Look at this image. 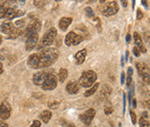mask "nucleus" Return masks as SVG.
Returning a JSON list of instances; mask_svg holds the SVG:
<instances>
[{
	"label": "nucleus",
	"mask_w": 150,
	"mask_h": 127,
	"mask_svg": "<svg viewBox=\"0 0 150 127\" xmlns=\"http://www.w3.org/2000/svg\"><path fill=\"white\" fill-rule=\"evenodd\" d=\"M130 115H131V118H132V123L135 124L137 119H136V115H135L134 111H132V109H130Z\"/></svg>",
	"instance_id": "obj_34"
},
{
	"label": "nucleus",
	"mask_w": 150,
	"mask_h": 127,
	"mask_svg": "<svg viewBox=\"0 0 150 127\" xmlns=\"http://www.w3.org/2000/svg\"><path fill=\"white\" fill-rule=\"evenodd\" d=\"M86 54H87V51H86V49H84V48L78 51L77 53L75 54L74 57H75V60H76V64H78V65L83 64L85 60Z\"/></svg>",
	"instance_id": "obj_16"
},
{
	"label": "nucleus",
	"mask_w": 150,
	"mask_h": 127,
	"mask_svg": "<svg viewBox=\"0 0 150 127\" xmlns=\"http://www.w3.org/2000/svg\"><path fill=\"white\" fill-rule=\"evenodd\" d=\"M95 1H96V0H90L89 2H95Z\"/></svg>",
	"instance_id": "obj_54"
},
{
	"label": "nucleus",
	"mask_w": 150,
	"mask_h": 127,
	"mask_svg": "<svg viewBox=\"0 0 150 127\" xmlns=\"http://www.w3.org/2000/svg\"><path fill=\"white\" fill-rule=\"evenodd\" d=\"M56 1H61V0H56Z\"/></svg>",
	"instance_id": "obj_55"
},
{
	"label": "nucleus",
	"mask_w": 150,
	"mask_h": 127,
	"mask_svg": "<svg viewBox=\"0 0 150 127\" xmlns=\"http://www.w3.org/2000/svg\"><path fill=\"white\" fill-rule=\"evenodd\" d=\"M14 29H15V26L11 23V22H8V21L3 22V23L0 25V31H1V33L8 34V35L14 30Z\"/></svg>",
	"instance_id": "obj_17"
},
{
	"label": "nucleus",
	"mask_w": 150,
	"mask_h": 127,
	"mask_svg": "<svg viewBox=\"0 0 150 127\" xmlns=\"http://www.w3.org/2000/svg\"><path fill=\"white\" fill-rule=\"evenodd\" d=\"M28 26L30 28H32V29H33V30H35L36 32H39L40 29H41V22H40L39 20L34 19L30 22V23H29Z\"/></svg>",
	"instance_id": "obj_22"
},
{
	"label": "nucleus",
	"mask_w": 150,
	"mask_h": 127,
	"mask_svg": "<svg viewBox=\"0 0 150 127\" xmlns=\"http://www.w3.org/2000/svg\"><path fill=\"white\" fill-rule=\"evenodd\" d=\"M59 57V51L56 48H49L43 50L39 54V68H47L52 65Z\"/></svg>",
	"instance_id": "obj_1"
},
{
	"label": "nucleus",
	"mask_w": 150,
	"mask_h": 127,
	"mask_svg": "<svg viewBox=\"0 0 150 127\" xmlns=\"http://www.w3.org/2000/svg\"><path fill=\"white\" fill-rule=\"evenodd\" d=\"M132 8H134V5H135V0H132Z\"/></svg>",
	"instance_id": "obj_50"
},
{
	"label": "nucleus",
	"mask_w": 150,
	"mask_h": 127,
	"mask_svg": "<svg viewBox=\"0 0 150 127\" xmlns=\"http://www.w3.org/2000/svg\"><path fill=\"white\" fill-rule=\"evenodd\" d=\"M40 125H41V123L39 121H34V123L31 125V127H40Z\"/></svg>",
	"instance_id": "obj_39"
},
{
	"label": "nucleus",
	"mask_w": 150,
	"mask_h": 127,
	"mask_svg": "<svg viewBox=\"0 0 150 127\" xmlns=\"http://www.w3.org/2000/svg\"><path fill=\"white\" fill-rule=\"evenodd\" d=\"M71 22H72L71 18H69V17H63V18L60 19V21L59 22V28L61 29L62 31H66Z\"/></svg>",
	"instance_id": "obj_18"
},
{
	"label": "nucleus",
	"mask_w": 150,
	"mask_h": 127,
	"mask_svg": "<svg viewBox=\"0 0 150 127\" xmlns=\"http://www.w3.org/2000/svg\"><path fill=\"white\" fill-rule=\"evenodd\" d=\"M128 57H129V51H126V57H125V59L128 60Z\"/></svg>",
	"instance_id": "obj_49"
},
{
	"label": "nucleus",
	"mask_w": 150,
	"mask_h": 127,
	"mask_svg": "<svg viewBox=\"0 0 150 127\" xmlns=\"http://www.w3.org/2000/svg\"><path fill=\"white\" fill-rule=\"evenodd\" d=\"M132 73H134V70L132 67L128 68V72H127V87H130L132 84Z\"/></svg>",
	"instance_id": "obj_25"
},
{
	"label": "nucleus",
	"mask_w": 150,
	"mask_h": 127,
	"mask_svg": "<svg viewBox=\"0 0 150 127\" xmlns=\"http://www.w3.org/2000/svg\"><path fill=\"white\" fill-rule=\"evenodd\" d=\"M85 13H86V16L89 17V18H94L95 17V12L93 9L91 7H86L85 8Z\"/></svg>",
	"instance_id": "obj_30"
},
{
	"label": "nucleus",
	"mask_w": 150,
	"mask_h": 127,
	"mask_svg": "<svg viewBox=\"0 0 150 127\" xmlns=\"http://www.w3.org/2000/svg\"><path fill=\"white\" fill-rule=\"evenodd\" d=\"M47 76V72H44V71H41V72H38L36 73L33 74V82L34 84L36 85H42L44 81H45V78Z\"/></svg>",
	"instance_id": "obj_14"
},
{
	"label": "nucleus",
	"mask_w": 150,
	"mask_h": 127,
	"mask_svg": "<svg viewBox=\"0 0 150 127\" xmlns=\"http://www.w3.org/2000/svg\"><path fill=\"white\" fill-rule=\"evenodd\" d=\"M120 1H122L123 7H124V8H126V7H127V1H126V0H120Z\"/></svg>",
	"instance_id": "obj_46"
},
{
	"label": "nucleus",
	"mask_w": 150,
	"mask_h": 127,
	"mask_svg": "<svg viewBox=\"0 0 150 127\" xmlns=\"http://www.w3.org/2000/svg\"><path fill=\"white\" fill-rule=\"evenodd\" d=\"M132 107H134V108H136L137 107V105H136V99H132Z\"/></svg>",
	"instance_id": "obj_45"
},
{
	"label": "nucleus",
	"mask_w": 150,
	"mask_h": 127,
	"mask_svg": "<svg viewBox=\"0 0 150 127\" xmlns=\"http://www.w3.org/2000/svg\"><path fill=\"white\" fill-rule=\"evenodd\" d=\"M23 14H24V12L22 10L16 9L13 7H8V9H7V11H6V13H5V17H4V18H7L8 20H11V19L16 18V17L22 16Z\"/></svg>",
	"instance_id": "obj_11"
},
{
	"label": "nucleus",
	"mask_w": 150,
	"mask_h": 127,
	"mask_svg": "<svg viewBox=\"0 0 150 127\" xmlns=\"http://www.w3.org/2000/svg\"><path fill=\"white\" fill-rule=\"evenodd\" d=\"M142 4H143V6L144 7H146V9H147V0H142Z\"/></svg>",
	"instance_id": "obj_44"
},
{
	"label": "nucleus",
	"mask_w": 150,
	"mask_h": 127,
	"mask_svg": "<svg viewBox=\"0 0 150 127\" xmlns=\"http://www.w3.org/2000/svg\"><path fill=\"white\" fill-rule=\"evenodd\" d=\"M136 68L138 73L140 74L143 81L146 84H149V68L148 66L144 62H137Z\"/></svg>",
	"instance_id": "obj_6"
},
{
	"label": "nucleus",
	"mask_w": 150,
	"mask_h": 127,
	"mask_svg": "<svg viewBox=\"0 0 150 127\" xmlns=\"http://www.w3.org/2000/svg\"><path fill=\"white\" fill-rule=\"evenodd\" d=\"M111 92H112V89H111L110 86H109L108 84H104L103 87H102V90L100 92V96L105 99V97H108V96H110Z\"/></svg>",
	"instance_id": "obj_20"
},
{
	"label": "nucleus",
	"mask_w": 150,
	"mask_h": 127,
	"mask_svg": "<svg viewBox=\"0 0 150 127\" xmlns=\"http://www.w3.org/2000/svg\"><path fill=\"white\" fill-rule=\"evenodd\" d=\"M106 1H108V0H100V1H99V2H100L101 4H103V3H105Z\"/></svg>",
	"instance_id": "obj_51"
},
{
	"label": "nucleus",
	"mask_w": 150,
	"mask_h": 127,
	"mask_svg": "<svg viewBox=\"0 0 150 127\" xmlns=\"http://www.w3.org/2000/svg\"><path fill=\"white\" fill-rule=\"evenodd\" d=\"M47 3V0H33V5L38 9L44 8Z\"/></svg>",
	"instance_id": "obj_26"
},
{
	"label": "nucleus",
	"mask_w": 150,
	"mask_h": 127,
	"mask_svg": "<svg viewBox=\"0 0 150 127\" xmlns=\"http://www.w3.org/2000/svg\"><path fill=\"white\" fill-rule=\"evenodd\" d=\"M24 26H25V21L24 20H19L15 22V27L18 28V29H21Z\"/></svg>",
	"instance_id": "obj_32"
},
{
	"label": "nucleus",
	"mask_w": 150,
	"mask_h": 127,
	"mask_svg": "<svg viewBox=\"0 0 150 127\" xmlns=\"http://www.w3.org/2000/svg\"><path fill=\"white\" fill-rule=\"evenodd\" d=\"M113 112V108L112 107H106L105 108V114L106 115H109Z\"/></svg>",
	"instance_id": "obj_35"
},
{
	"label": "nucleus",
	"mask_w": 150,
	"mask_h": 127,
	"mask_svg": "<svg viewBox=\"0 0 150 127\" xmlns=\"http://www.w3.org/2000/svg\"><path fill=\"white\" fill-rule=\"evenodd\" d=\"M95 116H96V109H89L84 113L80 114L79 118L85 125H90V123H92V120L95 118Z\"/></svg>",
	"instance_id": "obj_9"
},
{
	"label": "nucleus",
	"mask_w": 150,
	"mask_h": 127,
	"mask_svg": "<svg viewBox=\"0 0 150 127\" xmlns=\"http://www.w3.org/2000/svg\"><path fill=\"white\" fill-rule=\"evenodd\" d=\"M132 52H134V54L135 57H140V55H141L140 51L138 50V48H136L135 47L134 48V49H132Z\"/></svg>",
	"instance_id": "obj_37"
},
{
	"label": "nucleus",
	"mask_w": 150,
	"mask_h": 127,
	"mask_svg": "<svg viewBox=\"0 0 150 127\" xmlns=\"http://www.w3.org/2000/svg\"><path fill=\"white\" fill-rule=\"evenodd\" d=\"M134 86L132 85V90H130V94H129V100H130V104H131V100L132 99V97H134Z\"/></svg>",
	"instance_id": "obj_36"
},
{
	"label": "nucleus",
	"mask_w": 150,
	"mask_h": 127,
	"mask_svg": "<svg viewBox=\"0 0 150 127\" xmlns=\"http://www.w3.org/2000/svg\"><path fill=\"white\" fill-rule=\"evenodd\" d=\"M120 75H122V76H120V84H123L124 80H125V73L122 72V74H120Z\"/></svg>",
	"instance_id": "obj_40"
},
{
	"label": "nucleus",
	"mask_w": 150,
	"mask_h": 127,
	"mask_svg": "<svg viewBox=\"0 0 150 127\" xmlns=\"http://www.w3.org/2000/svg\"><path fill=\"white\" fill-rule=\"evenodd\" d=\"M26 0H7L8 5H17V6H23Z\"/></svg>",
	"instance_id": "obj_28"
},
{
	"label": "nucleus",
	"mask_w": 150,
	"mask_h": 127,
	"mask_svg": "<svg viewBox=\"0 0 150 127\" xmlns=\"http://www.w3.org/2000/svg\"><path fill=\"white\" fill-rule=\"evenodd\" d=\"M139 124H140L141 127H150L149 121L147 120V118H145V117H141L140 118Z\"/></svg>",
	"instance_id": "obj_29"
},
{
	"label": "nucleus",
	"mask_w": 150,
	"mask_h": 127,
	"mask_svg": "<svg viewBox=\"0 0 150 127\" xmlns=\"http://www.w3.org/2000/svg\"><path fill=\"white\" fill-rule=\"evenodd\" d=\"M67 77H68V71L64 68H61L59 70V81L61 83H63L67 79Z\"/></svg>",
	"instance_id": "obj_24"
},
{
	"label": "nucleus",
	"mask_w": 150,
	"mask_h": 127,
	"mask_svg": "<svg viewBox=\"0 0 150 127\" xmlns=\"http://www.w3.org/2000/svg\"><path fill=\"white\" fill-rule=\"evenodd\" d=\"M98 86H99V84H98V83H96L89 90H86V92L84 93V96H85L86 97H88V96H92V95H94V93H96V90L98 89Z\"/></svg>",
	"instance_id": "obj_23"
},
{
	"label": "nucleus",
	"mask_w": 150,
	"mask_h": 127,
	"mask_svg": "<svg viewBox=\"0 0 150 127\" xmlns=\"http://www.w3.org/2000/svg\"><path fill=\"white\" fill-rule=\"evenodd\" d=\"M143 117H145V118H147L148 117V114H147L146 111H145V112L143 113Z\"/></svg>",
	"instance_id": "obj_48"
},
{
	"label": "nucleus",
	"mask_w": 150,
	"mask_h": 127,
	"mask_svg": "<svg viewBox=\"0 0 150 127\" xmlns=\"http://www.w3.org/2000/svg\"><path fill=\"white\" fill-rule=\"evenodd\" d=\"M20 33H21V31L19 30L18 28H16V27H15L14 30L8 35V39H16L17 37H18V36L20 35Z\"/></svg>",
	"instance_id": "obj_27"
},
{
	"label": "nucleus",
	"mask_w": 150,
	"mask_h": 127,
	"mask_svg": "<svg viewBox=\"0 0 150 127\" xmlns=\"http://www.w3.org/2000/svg\"><path fill=\"white\" fill-rule=\"evenodd\" d=\"M97 79V74L94 71H86L83 72L82 76L80 77L79 80V84L80 86H83V87L88 88L90 86L96 83V81Z\"/></svg>",
	"instance_id": "obj_2"
},
{
	"label": "nucleus",
	"mask_w": 150,
	"mask_h": 127,
	"mask_svg": "<svg viewBox=\"0 0 150 127\" xmlns=\"http://www.w3.org/2000/svg\"><path fill=\"white\" fill-rule=\"evenodd\" d=\"M119 11V5L116 1H111L109 2L108 4H107L105 6V8H104L102 10H101V13L104 15V16H112V15H115L117 12Z\"/></svg>",
	"instance_id": "obj_7"
},
{
	"label": "nucleus",
	"mask_w": 150,
	"mask_h": 127,
	"mask_svg": "<svg viewBox=\"0 0 150 127\" xmlns=\"http://www.w3.org/2000/svg\"><path fill=\"white\" fill-rule=\"evenodd\" d=\"M2 43V37H1V35H0V44Z\"/></svg>",
	"instance_id": "obj_53"
},
{
	"label": "nucleus",
	"mask_w": 150,
	"mask_h": 127,
	"mask_svg": "<svg viewBox=\"0 0 150 127\" xmlns=\"http://www.w3.org/2000/svg\"><path fill=\"white\" fill-rule=\"evenodd\" d=\"M11 107L8 101H3L0 106V118L2 120H7L10 117Z\"/></svg>",
	"instance_id": "obj_10"
},
{
	"label": "nucleus",
	"mask_w": 150,
	"mask_h": 127,
	"mask_svg": "<svg viewBox=\"0 0 150 127\" xmlns=\"http://www.w3.org/2000/svg\"><path fill=\"white\" fill-rule=\"evenodd\" d=\"M0 127H8V123H6L3 121H0Z\"/></svg>",
	"instance_id": "obj_43"
},
{
	"label": "nucleus",
	"mask_w": 150,
	"mask_h": 127,
	"mask_svg": "<svg viewBox=\"0 0 150 127\" xmlns=\"http://www.w3.org/2000/svg\"><path fill=\"white\" fill-rule=\"evenodd\" d=\"M131 40H132V36H131V34L130 33H128L126 35V42L127 43H130L131 42Z\"/></svg>",
	"instance_id": "obj_42"
},
{
	"label": "nucleus",
	"mask_w": 150,
	"mask_h": 127,
	"mask_svg": "<svg viewBox=\"0 0 150 127\" xmlns=\"http://www.w3.org/2000/svg\"><path fill=\"white\" fill-rule=\"evenodd\" d=\"M125 106H126V95L123 93V113L125 112Z\"/></svg>",
	"instance_id": "obj_41"
},
{
	"label": "nucleus",
	"mask_w": 150,
	"mask_h": 127,
	"mask_svg": "<svg viewBox=\"0 0 150 127\" xmlns=\"http://www.w3.org/2000/svg\"><path fill=\"white\" fill-rule=\"evenodd\" d=\"M134 40L135 48H138V50L140 51V53H146V48L145 45H144V43L142 41V38L140 36V34L136 32L134 33Z\"/></svg>",
	"instance_id": "obj_12"
},
{
	"label": "nucleus",
	"mask_w": 150,
	"mask_h": 127,
	"mask_svg": "<svg viewBox=\"0 0 150 127\" xmlns=\"http://www.w3.org/2000/svg\"><path fill=\"white\" fill-rule=\"evenodd\" d=\"M83 40V36L81 34H77L75 32L71 31L65 37V44L68 47L71 45H77Z\"/></svg>",
	"instance_id": "obj_4"
},
{
	"label": "nucleus",
	"mask_w": 150,
	"mask_h": 127,
	"mask_svg": "<svg viewBox=\"0 0 150 127\" xmlns=\"http://www.w3.org/2000/svg\"><path fill=\"white\" fill-rule=\"evenodd\" d=\"M47 106H48V108H50V109H57V107L59 106V101H56V100H51V101H49L48 102V104H47Z\"/></svg>",
	"instance_id": "obj_31"
},
{
	"label": "nucleus",
	"mask_w": 150,
	"mask_h": 127,
	"mask_svg": "<svg viewBox=\"0 0 150 127\" xmlns=\"http://www.w3.org/2000/svg\"><path fill=\"white\" fill-rule=\"evenodd\" d=\"M57 30L55 28H51L48 32L45 33V35L42 40V45L43 47H49L52 44H53L54 40L57 36Z\"/></svg>",
	"instance_id": "obj_8"
},
{
	"label": "nucleus",
	"mask_w": 150,
	"mask_h": 127,
	"mask_svg": "<svg viewBox=\"0 0 150 127\" xmlns=\"http://www.w3.org/2000/svg\"><path fill=\"white\" fill-rule=\"evenodd\" d=\"M66 90L69 94H77L80 90V84L77 81H70L66 85Z\"/></svg>",
	"instance_id": "obj_13"
},
{
	"label": "nucleus",
	"mask_w": 150,
	"mask_h": 127,
	"mask_svg": "<svg viewBox=\"0 0 150 127\" xmlns=\"http://www.w3.org/2000/svg\"><path fill=\"white\" fill-rule=\"evenodd\" d=\"M136 15H137V17H136V18H137V20H141L142 18H143V13H142V11L140 10V9H138L137 10V12H136Z\"/></svg>",
	"instance_id": "obj_38"
},
{
	"label": "nucleus",
	"mask_w": 150,
	"mask_h": 127,
	"mask_svg": "<svg viewBox=\"0 0 150 127\" xmlns=\"http://www.w3.org/2000/svg\"><path fill=\"white\" fill-rule=\"evenodd\" d=\"M26 50L27 51H32L38 42V32L34 31L33 29L27 26L26 29Z\"/></svg>",
	"instance_id": "obj_3"
},
{
	"label": "nucleus",
	"mask_w": 150,
	"mask_h": 127,
	"mask_svg": "<svg viewBox=\"0 0 150 127\" xmlns=\"http://www.w3.org/2000/svg\"><path fill=\"white\" fill-rule=\"evenodd\" d=\"M9 5L8 4L7 0H0V19L5 17V13Z\"/></svg>",
	"instance_id": "obj_19"
},
{
	"label": "nucleus",
	"mask_w": 150,
	"mask_h": 127,
	"mask_svg": "<svg viewBox=\"0 0 150 127\" xmlns=\"http://www.w3.org/2000/svg\"><path fill=\"white\" fill-rule=\"evenodd\" d=\"M28 65L32 69H39V54H32L28 59Z\"/></svg>",
	"instance_id": "obj_15"
},
{
	"label": "nucleus",
	"mask_w": 150,
	"mask_h": 127,
	"mask_svg": "<svg viewBox=\"0 0 150 127\" xmlns=\"http://www.w3.org/2000/svg\"><path fill=\"white\" fill-rule=\"evenodd\" d=\"M124 65V62H123V57H122V66Z\"/></svg>",
	"instance_id": "obj_52"
},
{
	"label": "nucleus",
	"mask_w": 150,
	"mask_h": 127,
	"mask_svg": "<svg viewBox=\"0 0 150 127\" xmlns=\"http://www.w3.org/2000/svg\"><path fill=\"white\" fill-rule=\"evenodd\" d=\"M57 77L52 73H47V76L45 78V81L42 84V88L45 91L53 90L57 87Z\"/></svg>",
	"instance_id": "obj_5"
},
{
	"label": "nucleus",
	"mask_w": 150,
	"mask_h": 127,
	"mask_svg": "<svg viewBox=\"0 0 150 127\" xmlns=\"http://www.w3.org/2000/svg\"><path fill=\"white\" fill-rule=\"evenodd\" d=\"M2 72H3V64H2V62L0 61V74Z\"/></svg>",
	"instance_id": "obj_47"
},
{
	"label": "nucleus",
	"mask_w": 150,
	"mask_h": 127,
	"mask_svg": "<svg viewBox=\"0 0 150 127\" xmlns=\"http://www.w3.org/2000/svg\"><path fill=\"white\" fill-rule=\"evenodd\" d=\"M60 123H61L63 126H64V127H75V125H74L73 123H69V122H67L66 120H63V119L60 120Z\"/></svg>",
	"instance_id": "obj_33"
},
{
	"label": "nucleus",
	"mask_w": 150,
	"mask_h": 127,
	"mask_svg": "<svg viewBox=\"0 0 150 127\" xmlns=\"http://www.w3.org/2000/svg\"><path fill=\"white\" fill-rule=\"evenodd\" d=\"M52 117V112L49 111H44L41 114H40V118L42 119V121L45 123H47L50 119Z\"/></svg>",
	"instance_id": "obj_21"
}]
</instances>
